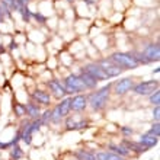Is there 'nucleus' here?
<instances>
[{"mask_svg":"<svg viewBox=\"0 0 160 160\" xmlns=\"http://www.w3.org/2000/svg\"><path fill=\"white\" fill-rule=\"evenodd\" d=\"M112 86H114V83H108L105 86H102L101 89H98L96 92H92V93H89V95H86L88 96V105L93 111H102L108 105L111 92H112Z\"/></svg>","mask_w":160,"mask_h":160,"instance_id":"nucleus-1","label":"nucleus"},{"mask_svg":"<svg viewBox=\"0 0 160 160\" xmlns=\"http://www.w3.org/2000/svg\"><path fill=\"white\" fill-rule=\"evenodd\" d=\"M108 58L114 64H117L118 67H121L122 70H134V68H137L140 66L135 61L134 55L131 54V52H114Z\"/></svg>","mask_w":160,"mask_h":160,"instance_id":"nucleus-2","label":"nucleus"},{"mask_svg":"<svg viewBox=\"0 0 160 160\" xmlns=\"http://www.w3.org/2000/svg\"><path fill=\"white\" fill-rule=\"evenodd\" d=\"M159 89V80H146V82H140L132 86V93L138 95V96H150L153 92H156Z\"/></svg>","mask_w":160,"mask_h":160,"instance_id":"nucleus-3","label":"nucleus"},{"mask_svg":"<svg viewBox=\"0 0 160 160\" xmlns=\"http://www.w3.org/2000/svg\"><path fill=\"white\" fill-rule=\"evenodd\" d=\"M63 86H64V90H66L67 95H73V93L77 95V93H80V92H84V88H83V84H82V82H80L79 76L74 74V73L68 74V76L63 80Z\"/></svg>","mask_w":160,"mask_h":160,"instance_id":"nucleus-4","label":"nucleus"},{"mask_svg":"<svg viewBox=\"0 0 160 160\" xmlns=\"http://www.w3.org/2000/svg\"><path fill=\"white\" fill-rule=\"evenodd\" d=\"M98 64L101 66V68L103 70V73L106 74V77H108V79H114V77H118L119 74H122V72H124L121 67H118L117 64H114L109 58L101 60V61H98Z\"/></svg>","mask_w":160,"mask_h":160,"instance_id":"nucleus-5","label":"nucleus"},{"mask_svg":"<svg viewBox=\"0 0 160 160\" xmlns=\"http://www.w3.org/2000/svg\"><path fill=\"white\" fill-rule=\"evenodd\" d=\"M134 80L131 79V77H125V79H121L118 80L117 83H114V93L117 96H124L125 93L131 92V89L134 86Z\"/></svg>","mask_w":160,"mask_h":160,"instance_id":"nucleus-6","label":"nucleus"},{"mask_svg":"<svg viewBox=\"0 0 160 160\" xmlns=\"http://www.w3.org/2000/svg\"><path fill=\"white\" fill-rule=\"evenodd\" d=\"M141 52H143L144 57L148 60V63H154V61H159L160 60V47L157 42L147 44V45L143 48Z\"/></svg>","mask_w":160,"mask_h":160,"instance_id":"nucleus-7","label":"nucleus"},{"mask_svg":"<svg viewBox=\"0 0 160 160\" xmlns=\"http://www.w3.org/2000/svg\"><path fill=\"white\" fill-rule=\"evenodd\" d=\"M83 70L86 73H88L89 76H92L95 80H109L108 77H106V74L103 73V70L101 68V66L98 63H89V64H86L83 67Z\"/></svg>","mask_w":160,"mask_h":160,"instance_id":"nucleus-8","label":"nucleus"},{"mask_svg":"<svg viewBox=\"0 0 160 160\" xmlns=\"http://www.w3.org/2000/svg\"><path fill=\"white\" fill-rule=\"evenodd\" d=\"M70 106H72V111H74V112H83L88 108V96L82 95V93L74 95L73 98H70Z\"/></svg>","mask_w":160,"mask_h":160,"instance_id":"nucleus-9","label":"nucleus"},{"mask_svg":"<svg viewBox=\"0 0 160 160\" xmlns=\"http://www.w3.org/2000/svg\"><path fill=\"white\" fill-rule=\"evenodd\" d=\"M48 88H50L51 93L54 95L55 98H58V99H63L67 93H66V90H64V86H63V82H60V80L57 79H52L48 82Z\"/></svg>","mask_w":160,"mask_h":160,"instance_id":"nucleus-10","label":"nucleus"},{"mask_svg":"<svg viewBox=\"0 0 160 160\" xmlns=\"http://www.w3.org/2000/svg\"><path fill=\"white\" fill-rule=\"evenodd\" d=\"M77 76H79L80 82H82V84H83L84 90H93V89L98 88V80H95L92 76H89L83 68L80 70V73L77 74Z\"/></svg>","mask_w":160,"mask_h":160,"instance_id":"nucleus-11","label":"nucleus"},{"mask_svg":"<svg viewBox=\"0 0 160 160\" xmlns=\"http://www.w3.org/2000/svg\"><path fill=\"white\" fill-rule=\"evenodd\" d=\"M31 98H32V102L39 103V105L47 106L51 103V95L45 90H35L31 93Z\"/></svg>","mask_w":160,"mask_h":160,"instance_id":"nucleus-12","label":"nucleus"},{"mask_svg":"<svg viewBox=\"0 0 160 160\" xmlns=\"http://www.w3.org/2000/svg\"><path fill=\"white\" fill-rule=\"evenodd\" d=\"M121 146H124V147H125L130 153L134 152V153H137V154H143V153L147 152V148L143 147V146H141L138 141H130L128 138H124V140H122V141H121Z\"/></svg>","mask_w":160,"mask_h":160,"instance_id":"nucleus-13","label":"nucleus"},{"mask_svg":"<svg viewBox=\"0 0 160 160\" xmlns=\"http://www.w3.org/2000/svg\"><path fill=\"white\" fill-rule=\"evenodd\" d=\"M138 143L143 146V147H146L147 150H150V148L156 147L157 144H159V137H154V135H150V134H143L141 137L138 138Z\"/></svg>","mask_w":160,"mask_h":160,"instance_id":"nucleus-14","label":"nucleus"},{"mask_svg":"<svg viewBox=\"0 0 160 160\" xmlns=\"http://www.w3.org/2000/svg\"><path fill=\"white\" fill-rule=\"evenodd\" d=\"M25 112L28 117H31L32 119H38L39 115H41V108H39L38 103L35 102H28L25 105Z\"/></svg>","mask_w":160,"mask_h":160,"instance_id":"nucleus-15","label":"nucleus"},{"mask_svg":"<svg viewBox=\"0 0 160 160\" xmlns=\"http://www.w3.org/2000/svg\"><path fill=\"white\" fill-rule=\"evenodd\" d=\"M108 150H109L111 153H115V154H118V156L121 157H130L131 153L127 150L124 146H121V144H114V143H109L108 144Z\"/></svg>","mask_w":160,"mask_h":160,"instance_id":"nucleus-16","label":"nucleus"},{"mask_svg":"<svg viewBox=\"0 0 160 160\" xmlns=\"http://www.w3.org/2000/svg\"><path fill=\"white\" fill-rule=\"evenodd\" d=\"M57 108H58L60 114L63 118H66L68 114H70V111H72V106H70V98H63L60 103H57Z\"/></svg>","mask_w":160,"mask_h":160,"instance_id":"nucleus-17","label":"nucleus"},{"mask_svg":"<svg viewBox=\"0 0 160 160\" xmlns=\"http://www.w3.org/2000/svg\"><path fill=\"white\" fill-rule=\"evenodd\" d=\"M73 156L76 157L77 160H95V153L84 150V148H79L73 153Z\"/></svg>","mask_w":160,"mask_h":160,"instance_id":"nucleus-18","label":"nucleus"},{"mask_svg":"<svg viewBox=\"0 0 160 160\" xmlns=\"http://www.w3.org/2000/svg\"><path fill=\"white\" fill-rule=\"evenodd\" d=\"M23 157V150L21 148L19 144L16 146H12V150H10V159L12 160H21Z\"/></svg>","mask_w":160,"mask_h":160,"instance_id":"nucleus-19","label":"nucleus"},{"mask_svg":"<svg viewBox=\"0 0 160 160\" xmlns=\"http://www.w3.org/2000/svg\"><path fill=\"white\" fill-rule=\"evenodd\" d=\"M18 13H21L22 21L25 22V23H29L31 19H32V12L29 10V8H28V6H23V8H22Z\"/></svg>","mask_w":160,"mask_h":160,"instance_id":"nucleus-20","label":"nucleus"},{"mask_svg":"<svg viewBox=\"0 0 160 160\" xmlns=\"http://www.w3.org/2000/svg\"><path fill=\"white\" fill-rule=\"evenodd\" d=\"M61 119H63V117H61V114H60L58 108H57V106H54V108L51 109L50 122H52V124H58V122H61Z\"/></svg>","mask_w":160,"mask_h":160,"instance_id":"nucleus-21","label":"nucleus"},{"mask_svg":"<svg viewBox=\"0 0 160 160\" xmlns=\"http://www.w3.org/2000/svg\"><path fill=\"white\" fill-rule=\"evenodd\" d=\"M148 101H150V103H152L153 106H159L160 105V90L159 89L148 96Z\"/></svg>","mask_w":160,"mask_h":160,"instance_id":"nucleus-22","label":"nucleus"},{"mask_svg":"<svg viewBox=\"0 0 160 160\" xmlns=\"http://www.w3.org/2000/svg\"><path fill=\"white\" fill-rule=\"evenodd\" d=\"M13 111H15V115H16L18 118H22L23 115H26L25 105H22V103H15L13 105Z\"/></svg>","mask_w":160,"mask_h":160,"instance_id":"nucleus-23","label":"nucleus"},{"mask_svg":"<svg viewBox=\"0 0 160 160\" xmlns=\"http://www.w3.org/2000/svg\"><path fill=\"white\" fill-rule=\"evenodd\" d=\"M147 134L154 135V137H160V124L159 122H154L152 125V128L147 131Z\"/></svg>","mask_w":160,"mask_h":160,"instance_id":"nucleus-24","label":"nucleus"},{"mask_svg":"<svg viewBox=\"0 0 160 160\" xmlns=\"http://www.w3.org/2000/svg\"><path fill=\"white\" fill-rule=\"evenodd\" d=\"M50 118H51V109L44 111V112H41V115H39V119L42 121V124H44V125L50 122Z\"/></svg>","mask_w":160,"mask_h":160,"instance_id":"nucleus-25","label":"nucleus"},{"mask_svg":"<svg viewBox=\"0 0 160 160\" xmlns=\"http://www.w3.org/2000/svg\"><path fill=\"white\" fill-rule=\"evenodd\" d=\"M121 134L124 135V137H131V135L134 134V130L131 128V127H128V125H124V127H121Z\"/></svg>","mask_w":160,"mask_h":160,"instance_id":"nucleus-26","label":"nucleus"},{"mask_svg":"<svg viewBox=\"0 0 160 160\" xmlns=\"http://www.w3.org/2000/svg\"><path fill=\"white\" fill-rule=\"evenodd\" d=\"M32 16H34V18H35V21L38 22V23H41V25L47 22V18L44 16V15H42L41 12H35V13H32Z\"/></svg>","mask_w":160,"mask_h":160,"instance_id":"nucleus-27","label":"nucleus"},{"mask_svg":"<svg viewBox=\"0 0 160 160\" xmlns=\"http://www.w3.org/2000/svg\"><path fill=\"white\" fill-rule=\"evenodd\" d=\"M152 117H153V121H154V122H159V118H160V105L159 106H153Z\"/></svg>","mask_w":160,"mask_h":160,"instance_id":"nucleus-28","label":"nucleus"},{"mask_svg":"<svg viewBox=\"0 0 160 160\" xmlns=\"http://www.w3.org/2000/svg\"><path fill=\"white\" fill-rule=\"evenodd\" d=\"M21 141H23L26 146H31V144H32V135H31V134H26V132H22Z\"/></svg>","mask_w":160,"mask_h":160,"instance_id":"nucleus-29","label":"nucleus"},{"mask_svg":"<svg viewBox=\"0 0 160 160\" xmlns=\"http://www.w3.org/2000/svg\"><path fill=\"white\" fill-rule=\"evenodd\" d=\"M74 127H76V121L73 118H67V121H66V128H67L68 131L74 130Z\"/></svg>","mask_w":160,"mask_h":160,"instance_id":"nucleus-30","label":"nucleus"},{"mask_svg":"<svg viewBox=\"0 0 160 160\" xmlns=\"http://www.w3.org/2000/svg\"><path fill=\"white\" fill-rule=\"evenodd\" d=\"M88 121H76V127L74 130H83V128H88Z\"/></svg>","mask_w":160,"mask_h":160,"instance_id":"nucleus-31","label":"nucleus"},{"mask_svg":"<svg viewBox=\"0 0 160 160\" xmlns=\"http://www.w3.org/2000/svg\"><path fill=\"white\" fill-rule=\"evenodd\" d=\"M0 2L6 4V6H8V8L10 9V12H12V8H13V0H0Z\"/></svg>","mask_w":160,"mask_h":160,"instance_id":"nucleus-32","label":"nucleus"},{"mask_svg":"<svg viewBox=\"0 0 160 160\" xmlns=\"http://www.w3.org/2000/svg\"><path fill=\"white\" fill-rule=\"evenodd\" d=\"M2 22H4V16L2 15V10H0V23H2Z\"/></svg>","mask_w":160,"mask_h":160,"instance_id":"nucleus-33","label":"nucleus"},{"mask_svg":"<svg viewBox=\"0 0 160 160\" xmlns=\"http://www.w3.org/2000/svg\"><path fill=\"white\" fill-rule=\"evenodd\" d=\"M21 2H22V3H23V4H25V6H28V3H29L31 0H21Z\"/></svg>","mask_w":160,"mask_h":160,"instance_id":"nucleus-34","label":"nucleus"},{"mask_svg":"<svg viewBox=\"0 0 160 160\" xmlns=\"http://www.w3.org/2000/svg\"><path fill=\"white\" fill-rule=\"evenodd\" d=\"M159 72H160V70H159V67H157L156 70H153V74H159Z\"/></svg>","mask_w":160,"mask_h":160,"instance_id":"nucleus-35","label":"nucleus"},{"mask_svg":"<svg viewBox=\"0 0 160 160\" xmlns=\"http://www.w3.org/2000/svg\"><path fill=\"white\" fill-rule=\"evenodd\" d=\"M67 2H73V0H67Z\"/></svg>","mask_w":160,"mask_h":160,"instance_id":"nucleus-36","label":"nucleus"}]
</instances>
